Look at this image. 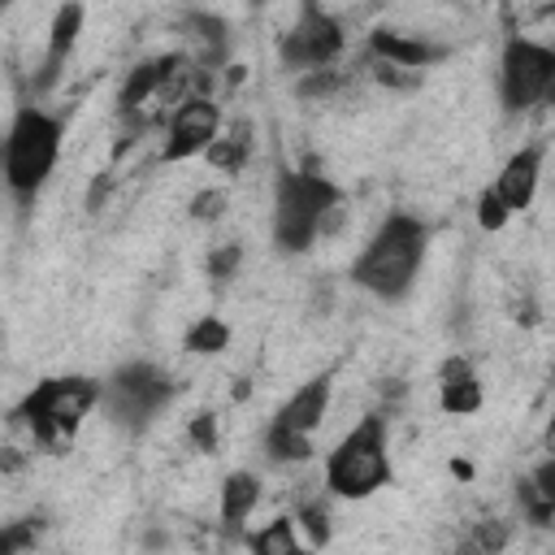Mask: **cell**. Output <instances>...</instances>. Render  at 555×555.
I'll use <instances>...</instances> for the list:
<instances>
[{"instance_id":"6da1fadb","label":"cell","mask_w":555,"mask_h":555,"mask_svg":"<svg viewBox=\"0 0 555 555\" xmlns=\"http://www.w3.org/2000/svg\"><path fill=\"white\" fill-rule=\"evenodd\" d=\"M425 238H429V230L416 217H408V212L386 217L382 230L373 234V243L356 256L351 282L382 295V299H399L416 278V264L425 256Z\"/></svg>"},{"instance_id":"7a4b0ae2","label":"cell","mask_w":555,"mask_h":555,"mask_svg":"<svg viewBox=\"0 0 555 555\" xmlns=\"http://www.w3.org/2000/svg\"><path fill=\"white\" fill-rule=\"evenodd\" d=\"M338 204H343V191L325 173H317L312 165L286 169L278 178V199H273V238L286 251L312 247V238L325 230V221L334 217Z\"/></svg>"},{"instance_id":"3957f363","label":"cell","mask_w":555,"mask_h":555,"mask_svg":"<svg viewBox=\"0 0 555 555\" xmlns=\"http://www.w3.org/2000/svg\"><path fill=\"white\" fill-rule=\"evenodd\" d=\"M390 481L386 455V425L382 416H364L325 460V486L343 499H364Z\"/></svg>"},{"instance_id":"277c9868","label":"cell","mask_w":555,"mask_h":555,"mask_svg":"<svg viewBox=\"0 0 555 555\" xmlns=\"http://www.w3.org/2000/svg\"><path fill=\"white\" fill-rule=\"evenodd\" d=\"M100 386L91 377H48L39 382L26 399H22V421L30 425V434L48 447H65L78 425L87 421V412L95 408Z\"/></svg>"},{"instance_id":"5b68a950","label":"cell","mask_w":555,"mask_h":555,"mask_svg":"<svg viewBox=\"0 0 555 555\" xmlns=\"http://www.w3.org/2000/svg\"><path fill=\"white\" fill-rule=\"evenodd\" d=\"M61 152V121L43 108H22L4 139V178L17 195H35Z\"/></svg>"},{"instance_id":"8992f818","label":"cell","mask_w":555,"mask_h":555,"mask_svg":"<svg viewBox=\"0 0 555 555\" xmlns=\"http://www.w3.org/2000/svg\"><path fill=\"white\" fill-rule=\"evenodd\" d=\"M555 69V48H542L533 39H507L503 48V65H499V87H503V104L512 113H525L529 104H538L546 95Z\"/></svg>"},{"instance_id":"52a82bcc","label":"cell","mask_w":555,"mask_h":555,"mask_svg":"<svg viewBox=\"0 0 555 555\" xmlns=\"http://www.w3.org/2000/svg\"><path fill=\"white\" fill-rule=\"evenodd\" d=\"M343 52V26L317 4H304L299 22L282 35V61L291 69H321Z\"/></svg>"},{"instance_id":"ba28073f","label":"cell","mask_w":555,"mask_h":555,"mask_svg":"<svg viewBox=\"0 0 555 555\" xmlns=\"http://www.w3.org/2000/svg\"><path fill=\"white\" fill-rule=\"evenodd\" d=\"M169 395H173V382H169L160 369H152V364H126V369H117L113 382H108V403H113V412H117L121 421H143V416H152Z\"/></svg>"},{"instance_id":"9c48e42d","label":"cell","mask_w":555,"mask_h":555,"mask_svg":"<svg viewBox=\"0 0 555 555\" xmlns=\"http://www.w3.org/2000/svg\"><path fill=\"white\" fill-rule=\"evenodd\" d=\"M217 126H221V113L208 95H186L173 117H169V139H165V160H186L195 152H204L212 139H217Z\"/></svg>"},{"instance_id":"30bf717a","label":"cell","mask_w":555,"mask_h":555,"mask_svg":"<svg viewBox=\"0 0 555 555\" xmlns=\"http://www.w3.org/2000/svg\"><path fill=\"white\" fill-rule=\"evenodd\" d=\"M481 382H477V373H473V364L464 360V356H451V360H442V369H438V403H442V412H451V416H473L477 408H481Z\"/></svg>"},{"instance_id":"8fae6325","label":"cell","mask_w":555,"mask_h":555,"mask_svg":"<svg viewBox=\"0 0 555 555\" xmlns=\"http://www.w3.org/2000/svg\"><path fill=\"white\" fill-rule=\"evenodd\" d=\"M538 178H542V147H520L516 156H507V165H503L494 191L503 195V204H507L512 212H520V208L533 204Z\"/></svg>"},{"instance_id":"7c38bea8","label":"cell","mask_w":555,"mask_h":555,"mask_svg":"<svg viewBox=\"0 0 555 555\" xmlns=\"http://www.w3.org/2000/svg\"><path fill=\"white\" fill-rule=\"evenodd\" d=\"M82 17H87L82 0H65V4L56 9V17H52V30H48V56H43V74H39V87H48V82L61 74L65 56L74 52V43H78V35H82Z\"/></svg>"},{"instance_id":"4fadbf2b","label":"cell","mask_w":555,"mask_h":555,"mask_svg":"<svg viewBox=\"0 0 555 555\" xmlns=\"http://www.w3.org/2000/svg\"><path fill=\"white\" fill-rule=\"evenodd\" d=\"M325 408H330V377H312L282 403L273 425H286V429H299V434H317V425L325 421Z\"/></svg>"},{"instance_id":"5bb4252c","label":"cell","mask_w":555,"mask_h":555,"mask_svg":"<svg viewBox=\"0 0 555 555\" xmlns=\"http://www.w3.org/2000/svg\"><path fill=\"white\" fill-rule=\"evenodd\" d=\"M369 48H373L377 61H390V65H403V69H421L438 56V48H429L425 39L403 35V30H386V26H377L369 35Z\"/></svg>"},{"instance_id":"9a60e30c","label":"cell","mask_w":555,"mask_h":555,"mask_svg":"<svg viewBox=\"0 0 555 555\" xmlns=\"http://www.w3.org/2000/svg\"><path fill=\"white\" fill-rule=\"evenodd\" d=\"M256 503H260V481H256V473H230L225 486H221V520H225V525H243Z\"/></svg>"},{"instance_id":"2e32d148","label":"cell","mask_w":555,"mask_h":555,"mask_svg":"<svg viewBox=\"0 0 555 555\" xmlns=\"http://www.w3.org/2000/svg\"><path fill=\"white\" fill-rule=\"evenodd\" d=\"M247 152H251V130H247V126H234L225 139H212V143L204 147L208 165H217V169H225V173H238V169L247 165Z\"/></svg>"},{"instance_id":"e0dca14e","label":"cell","mask_w":555,"mask_h":555,"mask_svg":"<svg viewBox=\"0 0 555 555\" xmlns=\"http://www.w3.org/2000/svg\"><path fill=\"white\" fill-rule=\"evenodd\" d=\"M225 343H230V325H225L221 317H199V321L186 330V338H182V347L195 351V356L225 351Z\"/></svg>"},{"instance_id":"ac0fdd59","label":"cell","mask_w":555,"mask_h":555,"mask_svg":"<svg viewBox=\"0 0 555 555\" xmlns=\"http://www.w3.org/2000/svg\"><path fill=\"white\" fill-rule=\"evenodd\" d=\"M269 455L282 460V464H299L312 455V434H299V429H286V425H269V438H264Z\"/></svg>"},{"instance_id":"d6986e66","label":"cell","mask_w":555,"mask_h":555,"mask_svg":"<svg viewBox=\"0 0 555 555\" xmlns=\"http://www.w3.org/2000/svg\"><path fill=\"white\" fill-rule=\"evenodd\" d=\"M247 546H251L256 555H295V551H299V538H295L291 520H269L260 533L247 538Z\"/></svg>"},{"instance_id":"ffe728a7","label":"cell","mask_w":555,"mask_h":555,"mask_svg":"<svg viewBox=\"0 0 555 555\" xmlns=\"http://www.w3.org/2000/svg\"><path fill=\"white\" fill-rule=\"evenodd\" d=\"M507 217H512V208L503 204V195H499L494 186L481 191V199H477V221H481V230H503Z\"/></svg>"},{"instance_id":"44dd1931","label":"cell","mask_w":555,"mask_h":555,"mask_svg":"<svg viewBox=\"0 0 555 555\" xmlns=\"http://www.w3.org/2000/svg\"><path fill=\"white\" fill-rule=\"evenodd\" d=\"M343 82V74H334V69H308L304 78H299V95H330L334 87Z\"/></svg>"},{"instance_id":"7402d4cb","label":"cell","mask_w":555,"mask_h":555,"mask_svg":"<svg viewBox=\"0 0 555 555\" xmlns=\"http://www.w3.org/2000/svg\"><path fill=\"white\" fill-rule=\"evenodd\" d=\"M221 212H225V191H217V186H212V191H199V195L191 199V217H195V221H217Z\"/></svg>"},{"instance_id":"603a6c76","label":"cell","mask_w":555,"mask_h":555,"mask_svg":"<svg viewBox=\"0 0 555 555\" xmlns=\"http://www.w3.org/2000/svg\"><path fill=\"white\" fill-rule=\"evenodd\" d=\"M238 260H243V247L230 243V247H221V251L208 256V273H212V278H230V273L238 269Z\"/></svg>"},{"instance_id":"cb8c5ba5","label":"cell","mask_w":555,"mask_h":555,"mask_svg":"<svg viewBox=\"0 0 555 555\" xmlns=\"http://www.w3.org/2000/svg\"><path fill=\"white\" fill-rule=\"evenodd\" d=\"M191 438H195L199 451H212V447H217V421H212L208 412L195 416V421H191Z\"/></svg>"},{"instance_id":"d4e9b609","label":"cell","mask_w":555,"mask_h":555,"mask_svg":"<svg viewBox=\"0 0 555 555\" xmlns=\"http://www.w3.org/2000/svg\"><path fill=\"white\" fill-rule=\"evenodd\" d=\"M533 490L542 494V503L555 512V460H546L538 473H533Z\"/></svg>"},{"instance_id":"484cf974","label":"cell","mask_w":555,"mask_h":555,"mask_svg":"<svg viewBox=\"0 0 555 555\" xmlns=\"http://www.w3.org/2000/svg\"><path fill=\"white\" fill-rule=\"evenodd\" d=\"M299 520H304V529H308V538H312L317 546L330 538V525H325V512H321V507H304Z\"/></svg>"},{"instance_id":"4316f807","label":"cell","mask_w":555,"mask_h":555,"mask_svg":"<svg viewBox=\"0 0 555 555\" xmlns=\"http://www.w3.org/2000/svg\"><path fill=\"white\" fill-rule=\"evenodd\" d=\"M551 108H555V69H551V82H546V95H542Z\"/></svg>"},{"instance_id":"83f0119b","label":"cell","mask_w":555,"mask_h":555,"mask_svg":"<svg viewBox=\"0 0 555 555\" xmlns=\"http://www.w3.org/2000/svg\"><path fill=\"white\" fill-rule=\"evenodd\" d=\"M546 17H551V22H555V4H551V9H546Z\"/></svg>"},{"instance_id":"f1b7e54d","label":"cell","mask_w":555,"mask_h":555,"mask_svg":"<svg viewBox=\"0 0 555 555\" xmlns=\"http://www.w3.org/2000/svg\"><path fill=\"white\" fill-rule=\"evenodd\" d=\"M551 438H555V416H551Z\"/></svg>"}]
</instances>
